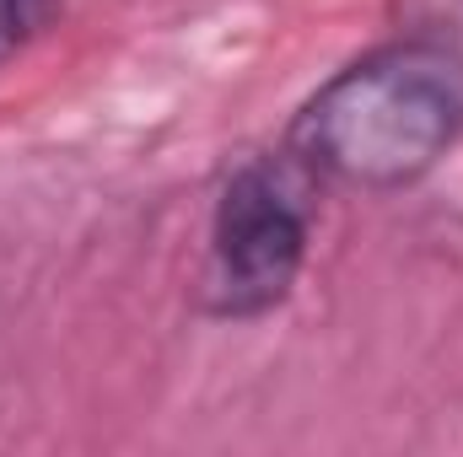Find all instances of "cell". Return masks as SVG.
<instances>
[{"label": "cell", "mask_w": 463, "mask_h": 457, "mask_svg": "<svg viewBox=\"0 0 463 457\" xmlns=\"http://www.w3.org/2000/svg\"><path fill=\"white\" fill-rule=\"evenodd\" d=\"M463 140V49L388 38L340 65L286 124V151L324 183L399 194Z\"/></svg>", "instance_id": "6da1fadb"}, {"label": "cell", "mask_w": 463, "mask_h": 457, "mask_svg": "<svg viewBox=\"0 0 463 457\" xmlns=\"http://www.w3.org/2000/svg\"><path fill=\"white\" fill-rule=\"evenodd\" d=\"M318 194L324 183L286 145L242 156L222 178L200 269V312L211 323H259L291 302L313 253Z\"/></svg>", "instance_id": "7a4b0ae2"}, {"label": "cell", "mask_w": 463, "mask_h": 457, "mask_svg": "<svg viewBox=\"0 0 463 457\" xmlns=\"http://www.w3.org/2000/svg\"><path fill=\"white\" fill-rule=\"evenodd\" d=\"M388 22L399 38L463 49V0H388Z\"/></svg>", "instance_id": "3957f363"}, {"label": "cell", "mask_w": 463, "mask_h": 457, "mask_svg": "<svg viewBox=\"0 0 463 457\" xmlns=\"http://www.w3.org/2000/svg\"><path fill=\"white\" fill-rule=\"evenodd\" d=\"M54 16H60V0H0V65L22 54Z\"/></svg>", "instance_id": "277c9868"}]
</instances>
